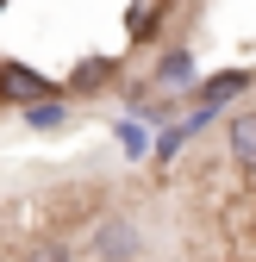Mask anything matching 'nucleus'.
Listing matches in <instances>:
<instances>
[{"mask_svg":"<svg viewBox=\"0 0 256 262\" xmlns=\"http://www.w3.org/2000/svg\"><path fill=\"white\" fill-rule=\"evenodd\" d=\"M206 125H212V113H206V106H194V113H187L181 125H169L163 138H156V156H175V150H181L187 138H194V131H206Z\"/></svg>","mask_w":256,"mask_h":262,"instance_id":"obj_5","label":"nucleus"},{"mask_svg":"<svg viewBox=\"0 0 256 262\" xmlns=\"http://www.w3.org/2000/svg\"><path fill=\"white\" fill-rule=\"evenodd\" d=\"M225 144L238 169H256V113H231L225 119Z\"/></svg>","mask_w":256,"mask_h":262,"instance_id":"obj_4","label":"nucleus"},{"mask_svg":"<svg viewBox=\"0 0 256 262\" xmlns=\"http://www.w3.org/2000/svg\"><path fill=\"white\" fill-rule=\"evenodd\" d=\"M25 125L31 131H56V125H69V106L56 94H38V100H25Z\"/></svg>","mask_w":256,"mask_h":262,"instance_id":"obj_6","label":"nucleus"},{"mask_svg":"<svg viewBox=\"0 0 256 262\" xmlns=\"http://www.w3.org/2000/svg\"><path fill=\"white\" fill-rule=\"evenodd\" d=\"M0 7H7V0H0Z\"/></svg>","mask_w":256,"mask_h":262,"instance_id":"obj_11","label":"nucleus"},{"mask_svg":"<svg viewBox=\"0 0 256 262\" xmlns=\"http://www.w3.org/2000/svg\"><path fill=\"white\" fill-rule=\"evenodd\" d=\"M113 75V62H81V69H75V88H100Z\"/></svg>","mask_w":256,"mask_h":262,"instance_id":"obj_10","label":"nucleus"},{"mask_svg":"<svg viewBox=\"0 0 256 262\" xmlns=\"http://www.w3.org/2000/svg\"><path fill=\"white\" fill-rule=\"evenodd\" d=\"M19 262H69V250H62L56 237H38V244H25V250H19Z\"/></svg>","mask_w":256,"mask_h":262,"instance_id":"obj_8","label":"nucleus"},{"mask_svg":"<svg viewBox=\"0 0 256 262\" xmlns=\"http://www.w3.org/2000/svg\"><path fill=\"white\" fill-rule=\"evenodd\" d=\"M156 81H163V88H187V81H194V56H187V50H169L163 62H156Z\"/></svg>","mask_w":256,"mask_h":262,"instance_id":"obj_7","label":"nucleus"},{"mask_svg":"<svg viewBox=\"0 0 256 262\" xmlns=\"http://www.w3.org/2000/svg\"><path fill=\"white\" fill-rule=\"evenodd\" d=\"M38 94H50V81H44L38 69H25V62H0V100L25 106V100H38Z\"/></svg>","mask_w":256,"mask_h":262,"instance_id":"obj_2","label":"nucleus"},{"mask_svg":"<svg viewBox=\"0 0 256 262\" xmlns=\"http://www.w3.org/2000/svg\"><path fill=\"white\" fill-rule=\"evenodd\" d=\"M94 256H100V262H132V256H138V231H132V219H106L100 237H94Z\"/></svg>","mask_w":256,"mask_h":262,"instance_id":"obj_3","label":"nucleus"},{"mask_svg":"<svg viewBox=\"0 0 256 262\" xmlns=\"http://www.w3.org/2000/svg\"><path fill=\"white\" fill-rule=\"evenodd\" d=\"M119 144H125V156H144V125L125 119V125H119Z\"/></svg>","mask_w":256,"mask_h":262,"instance_id":"obj_9","label":"nucleus"},{"mask_svg":"<svg viewBox=\"0 0 256 262\" xmlns=\"http://www.w3.org/2000/svg\"><path fill=\"white\" fill-rule=\"evenodd\" d=\"M244 88H250V69H219L212 81H200V94H194V106L219 113V106H231V100H244Z\"/></svg>","mask_w":256,"mask_h":262,"instance_id":"obj_1","label":"nucleus"}]
</instances>
